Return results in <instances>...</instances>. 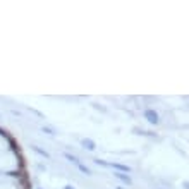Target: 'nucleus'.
Returning <instances> with one entry per match:
<instances>
[{
    "label": "nucleus",
    "mask_w": 189,
    "mask_h": 189,
    "mask_svg": "<svg viewBox=\"0 0 189 189\" xmlns=\"http://www.w3.org/2000/svg\"><path fill=\"white\" fill-rule=\"evenodd\" d=\"M78 167H79V170H81V172H84L86 175H90V174H91V172H90V169H88V167H84L83 163H78Z\"/></svg>",
    "instance_id": "obj_7"
},
{
    "label": "nucleus",
    "mask_w": 189,
    "mask_h": 189,
    "mask_svg": "<svg viewBox=\"0 0 189 189\" xmlns=\"http://www.w3.org/2000/svg\"><path fill=\"white\" fill-rule=\"evenodd\" d=\"M107 167L117 169V170H120V172H129V170H131V167H127V165H120V163H109Z\"/></svg>",
    "instance_id": "obj_4"
},
{
    "label": "nucleus",
    "mask_w": 189,
    "mask_h": 189,
    "mask_svg": "<svg viewBox=\"0 0 189 189\" xmlns=\"http://www.w3.org/2000/svg\"><path fill=\"white\" fill-rule=\"evenodd\" d=\"M33 149H34L36 153H40V155H43V157H48V153H47V151H43V149H40L38 146H33Z\"/></svg>",
    "instance_id": "obj_8"
},
{
    "label": "nucleus",
    "mask_w": 189,
    "mask_h": 189,
    "mask_svg": "<svg viewBox=\"0 0 189 189\" xmlns=\"http://www.w3.org/2000/svg\"><path fill=\"white\" fill-rule=\"evenodd\" d=\"M41 131H43V132H47V134H52V136H53V134H57V131L53 129V127H41Z\"/></svg>",
    "instance_id": "obj_6"
},
{
    "label": "nucleus",
    "mask_w": 189,
    "mask_h": 189,
    "mask_svg": "<svg viewBox=\"0 0 189 189\" xmlns=\"http://www.w3.org/2000/svg\"><path fill=\"white\" fill-rule=\"evenodd\" d=\"M64 157H65V158L69 160V162H72V163H76V165H78V163H79V160L76 158V157H74V155H70V153H64Z\"/></svg>",
    "instance_id": "obj_5"
},
{
    "label": "nucleus",
    "mask_w": 189,
    "mask_h": 189,
    "mask_svg": "<svg viewBox=\"0 0 189 189\" xmlns=\"http://www.w3.org/2000/svg\"><path fill=\"white\" fill-rule=\"evenodd\" d=\"M64 189H74V188H72V186H65Z\"/></svg>",
    "instance_id": "obj_10"
},
{
    "label": "nucleus",
    "mask_w": 189,
    "mask_h": 189,
    "mask_svg": "<svg viewBox=\"0 0 189 189\" xmlns=\"http://www.w3.org/2000/svg\"><path fill=\"white\" fill-rule=\"evenodd\" d=\"M144 117H146V120L151 122V124H158V114H157L155 110H146V112H144Z\"/></svg>",
    "instance_id": "obj_1"
},
{
    "label": "nucleus",
    "mask_w": 189,
    "mask_h": 189,
    "mask_svg": "<svg viewBox=\"0 0 189 189\" xmlns=\"http://www.w3.org/2000/svg\"><path fill=\"white\" fill-rule=\"evenodd\" d=\"M95 109H96V110H101V112H107V109H105V107H100L98 103H95Z\"/></svg>",
    "instance_id": "obj_9"
},
{
    "label": "nucleus",
    "mask_w": 189,
    "mask_h": 189,
    "mask_svg": "<svg viewBox=\"0 0 189 189\" xmlns=\"http://www.w3.org/2000/svg\"><path fill=\"white\" fill-rule=\"evenodd\" d=\"M81 146L86 148V149H90V151H93V149L96 148V143L93 139H90V138H84V139L81 141Z\"/></svg>",
    "instance_id": "obj_2"
},
{
    "label": "nucleus",
    "mask_w": 189,
    "mask_h": 189,
    "mask_svg": "<svg viewBox=\"0 0 189 189\" xmlns=\"http://www.w3.org/2000/svg\"><path fill=\"white\" fill-rule=\"evenodd\" d=\"M114 175H115V177H117L119 180H122V182H126V184H131V182H132V180H131V177L127 175V174H122V172H115Z\"/></svg>",
    "instance_id": "obj_3"
}]
</instances>
